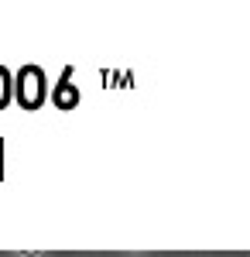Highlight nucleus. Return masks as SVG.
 Instances as JSON below:
<instances>
[{
  "label": "nucleus",
  "mask_w": 250,
  "mask_h": 257,
  "mask_svg": "<svg viewBox=\"0 0 250 257\" xmlns=\"http://www.w3.org/2000/svg\"><path fill=\"white\" fill-rule=\"evenodd\" d=\"M18 93H21V103L24 106H38L41 103V72L35 65H28L24 72H21V82H18Z\"/></svg>",
  "instance_id": "1"
},
{
  "label": "nucleus",
  "mask_w": 250,
  "mask_h": 257,
  "mask_svg": "<svg viewBox=\"0 0 250 257\" xmlns=\"http://www.w3.org/2000/svg\"><path fill=\"white\" fill-rule=\"evenodd\" d=\"M7 103V72L0 69V106Z\"/></svg>",
  "instance_id": "2"
}]
</instances>
